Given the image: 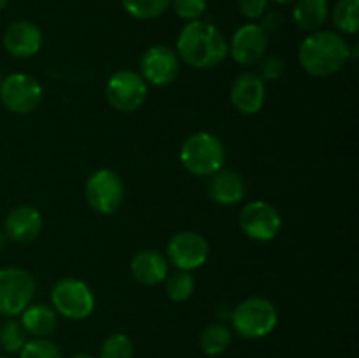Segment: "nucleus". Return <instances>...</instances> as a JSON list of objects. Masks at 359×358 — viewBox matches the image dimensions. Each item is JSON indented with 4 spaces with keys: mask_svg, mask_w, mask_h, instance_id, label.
Masks as SVG:
<instances>
[{
    "mask_svg": "<svg viewBox=\"0 0 359 358\" xmlns=\"http://www.w3.org/2000/svg\"><path fill=\"white\" fill-rule=\"evenodd\" d=\"M4 48L14 58H30L42 48V32L32 21H14L4 32Z\"/></svg>",
    "mask_w": 359,
    "mask_h": 358,
    "instance_id": "15",
    "label": "nucleus"
},
{
    "mask_svg": "<svg viewBox=\"0 0 359 358\" xmlns=\"http://www.w3.org/2000/svg\"><path fill=\"white\" fill-rule=\"evenodd\" d=\"M330 16L328 0H297L293 7V20L300 30L318 32Z\"/></svg>",
    "mask_w": 359,
    "mask_h": 358,
    "instance_id": "20",
    "label": "nucleus"
},
{
    "mask_svg": "<svg viewBox=\"0 0 359 358\" xmlns=\"http://www.w3.org/2000/svg\"><path fill=\"white\" fill-rule=\"evenodd\" d=\"M51 304L58 314L69 319H84L93 312L95 297L91 288L76 277H63L53 286Z\"/></svg>",
    "mask_w": 359,
    "mask_h": 358,
    "instance_id": "7",
    "label": "nucleus"
},
{
    "mask_svg": "<svg viewBox=\"0 0 359 358\" xmlns=\"http://www.w3.org/2000/svg\"><path fill=\"white\" fill-rule=\"evenodd\" d=\"M231 339H233V332L230 326L221 321L210 323L200 333V350L207 357H219L230 347Z\"/></svg>",
    "mask_w": 359,
    "mask_h": 358,
    "instance_id": "21",
    "label": "nucleus"
},
{
    "mask_svg": "<svg viewBox=\"0 0 359 358\" xmlns=\"http://www.w3.org/2000/svg\"><path fill=\"white\" fill-rule=\"evenodd\" d=\"M332 21L342 34L354 35L359 28V0H339L333 6Z\"/></svg>",
    "mask_w": 359,
    "mask_h": 358,
    "instance_id": "22",
    "label": "nucleus"
},
{
    "mask_svg": "<svg viewBox=\"0 0 359 358\" xmlns=\"http://www.w3.org/2000/svg\"><path fill=\"white\" fill-rule=\"evenodd\" d=\"M181 63L177 53L163 44H154L140 58V76L153 86H168L177 77Z\"/></svg>",
    "mask_w": 359,
    "mask_h": 358,
    "instance_id": "12",
    "label": "nucleus"
},
{
    "mask_svg": "<svg viewBox=\"0 0 359 358\" xmlns=\"http://www.w3.org/2000/svg\"><path fill=\"white\" fill-rule=\"evenodd\" d=\"M25 332L32 337H48L55 332L58 325V316L53 307L46 304H30L20 319Z\"/></svg>",
    "mask_w": 359,
    "mask_h": 358,
    "instance_id": "19",
    "label": "nucleus"
},
{
    "mask_svg": "<svg viewBox=\"0 0 359 358\" xmlns=\"http://www.w3.org/2000/svg\"><path fill=\"white\" fill-rule=\"evenodd\" d=\"M84 195L86 202L95 213L114 214L121 207L125 199V185L118 172L111 168H98L88 178L84 186Z\"/></svg>",
    "mask_w": 359,
    "mask_h": 358,
    "instance_id": "6",
    "label": "nucleus"
},
{
    "mask_svg": "<svg viewBox=\"0 0 359 358\" xmlns=\"http://www.w3.org/2000/svg\"><path fill=\"white\" fill-rule=\"evenodd\" d=\"M135 346L126 333H112L102 343L100 358H133Z\"/></svg>",
    "mask_w": 359,
    "mask_h": 358,
    "instance_id": "26",
    "label": "nucleus"
},
{
    "mask_svg": "<svg viewBox=\"0 0 359 358\" xmlns=\"http://www.w3.org/2000/svg\"><path fill=\"white\" fill-rule=\"evenodd\" d=\"M175 14L186 21L202 20L207 11V0H170Z\"/></svg>",
    "mask_w": 359,
    "mask_h": 358,
    "instance_id": "28",
    "label": "nucleus"
},
{
    "mask_svg": "<svg viewBox=\"0 0 359 358\" xmlns=\"http://www.w3.org/2000/svg\"><path fill=\"white\" fill-rule=\"evenodd\" d=\"M35 295V279L21 267L0 269V316L14 318L32 304Z\"/></svg>",
    "mask_w": 359,
    "mask_h": 358,
    "instance_id": "5",
    "label": "nucleus"
},
{
    "mask_svg": "<svg viewBox=\"0 0 359 358\" xmlns=\"http://www.w3.org/2000/svg\"><path fill=\"white\" fill-rule=\"evenodd\" d=\"M207 192H209V197L216 204L235 206L245 195L244 178L237 171H231V168H219L212 175H209Z\"/></svg>",
    "mask_w": 359,
    "mask_h": 358,
    "instance_id": "18",
    "label": "nucleus"
},
{
    "mask_svg": "<svg viewBox=\"0 0 359 358\" xmlns=\"http://www.w3.org/2000/svg\"><path fill=\"white\" fill-rule=\"evenodd\" d=\"M259 72L258 76L263 81H277L284 72V62L279 56H263L259 60Z\"/></svg>",
    "mask_w": 359,
    "mask_h": 358,
    "instance_id": "29",
    "label": "nucleus"
},
{
    "mask_svg": "<svg viewBox=\"0 0 359 358\" xmlns=\"http://www.w3.org/2000/svg\"><path fill=\"white\" fill-rule=\"evenodd\" d=\"M121 6L135 20H154L170 7V0H121Z\"/></svg>",
    "mask_w": 359,
    "mask_h": 358,
    "instance_id": "24",
    "label": "nucleus"
},
{
    "mask_svg": "<svg viewBox=\"0 0 359 358\" xmlns=\"http://www.w3.org/2000/svg\"><path fill=\"white\" fill-rule=\"evenodd\" d=\"M266 98L265 81L256 72H244L233 81L230 102L241 114L251 116L263 109Z\"/></svg>",
    "mask_w": 359,
    "mask_h": 358,
    "instance_id": "14",
    "label": "nucleus"
},
{
    "mask_svg": "<svg viewBox=\"0 0 359 358\" xmlns=\"http://www.w3.org/2000/svg\"><path fill=\"white\" fill-rule=\"evenodd\" d=\"M349 58L351 48L346 39L332 30L312 32L298 49L300 65L314 77H328L339 72Z\"/></svg>",
    "mask_w": 359,
    "mask_h": 358,
    "instance_id": "2",
    "label": "nucleus"
},
{
    "mask_svg": "<svg viewBox=\"0 0 359 358\" xmlns=\"http://www.w3.org/2000/svg\"><path fill=\"white\" fill-rule=\"evenodd\" d=\"M42 232V214L32 206H18L9 211L4 221V234L9 241L27 244Z\"/></svg>",
    "mask_w": 359,
    "mask_h": 358,
    "instance_id": "16",
    "label": "nucleus"
},
{
    "mask_svg": "<svg viewBox=\"0 0 359 358\" xmlns=\"http://www.w3.org/2000/svg\"><path fill=\"white\" fill-rule=\"evenodd\" d=\"M269 0H238V11L248 20L256 21L266 13Z\"/></svg>",
    "mask_w": 359,
    "mask_h": 358,
    "instance_id": "30",
    "label": "nucleus"
},
{
    "mask_svg": "<svg viewBox=\"0 0 359 358\" xmlns=\"http://www.w3.org/2000/svg\"><path fill=\"white\" fill-rule=\"evenodd\" d=\"M0 100L11 112L30 114L41 105L42 86L28 74H9L0 81Z\"/></svg>",
    "mask_w": 359,
    "mask_h": 358,
    "instance_id": "9",
    "label": "nucleus"
},
{
    "mask_svg": "<svg viewBox=\"0 0 359 358\" xmlns=\"http://www.w3.org/2000/svg\"><path fill=\"white\" fill-rule=\"evenodd\" d=\"M105 97L116 111L133 112L146 104L147 83L135 70H118L105 84Z\"/></svg>",
    "mask_w": 359,
    "mask_h": 358,
    "instance_id": "8",
    "label": "nucleus"
},
{
    "mask_svg": "<svg viewBox=\"0 0 359 358\" xmlns=\"http://www.w3.org/2000/svg\"><path fill=\"white\" fill-rule=\"evenodd\" d=\"M133 279L146 286H156L168 276V260L158 249H140L130 262Z\"/></svg>",
    "mask_w": 359,
    "mask_h": 358,
    "instance_id": "17",
    "label": "nucleus"
},
{
    "mask_svg": "<svg viewBox=\"0 0 359 358\" xmlns=\"http://www.w3.org/2000/svg\"><path fill=\"white\" fill-rule=\"evenodd\" d=\"M6 244H7V237H6V234H4V232L0 230V253L4 251V248H6Z\"/></svg>",
    "mask_w": 359,
    "mask_h": 358,
    "instance_id": "32",
    "label": "nucleus"
},
{
    "mask_svg": "<svg viewBox=\"0 0 359 358\" xmlns=\"http://www.w3.org/2000/svg\"><path fill=\"white\" fill-rule=\"evenodd\" d=\"M259 20H262V23H258V25L263 28V30H265L266 35H269L270 32L279 30L280 25H283V18H280L279 13H265L262 18H259Z\"/></svg>",
    "mask_w": 359,
    "mask_h": 358,
    "instance_id": "31",
    "label": "nucleus"
},
{
    "mask_svg": "<svg viewBox=\"0 0 359 358\" xmlns=\"http://www.w3.org/2000/svg\"><path fill=\"white\" fill-rule=\"evenodd\" d=\"M165 256H167L168 263H172L177 270L191 272V270L202 267L209 258V242L198 232H177L168 241Z\"/></svg>",
    "mask_w": 359,
    "mask_h": 358,
    "instance_id": "11",
    "label": "nucleus"
},
{
    "mask_svg": "<svg viewBox=\"0 0 359 358\" xmlns=\"http://www.w3.org/2000/svg\"><path fill=\"white\" fill-rule=\"evenodd\" d=\"M231 326L244 339H262L269 336L279 321V312L265 297L244 298L230 314Z\"/></svg>",
    "mask_w": 359,
    "mask_h": 358,
    "instance_id": "4",
    "label": "nucleus"
},
{
    "mask_svg": "<svg viewBox=\"0 0 359 358\" xmlns=\"http://www.w3.org/2000/svg\"><path fill=\"white\" fill-rule=\"evenodd\" d=\"M70 358H95V357H91V354H88V353H79V354H74V357H70Z\"/></svg>",
    "mask_w": 359,
    "mask_h": 358,
    "instance_id": "34",
    "label": "nucleus"
},
{
    "mask_svg": "<svg viewBox=\"0 0 359 358\" xmlns=\"http://www.w3.org/2000/svg\"><path fill=\"white\" fill-rule=\"evenodd\" d=\"M269 35L258 23H245L238 27L228 42V55L238 65H255L265 56Z\"/></svg>",
    "mask_w": 359,
    "mask_h": 358,
    "instance_id": "13",
    "label": "nucleus"
},
{
    "mask_svg": "<svg viewBox=\"0 0 359 358\" xmlns=\"http://www.w3.org/2000/svg\"><path fill=\"white\" fill-rule=\"evenodd\" d=\"M20 358H63V354L48 337H34L21 347Z\"/></svg>",
    "mask_w": 359,
    "mask_h": 358,
    "instance_id": "27",
    "label": "nucleus"
},
{
    "mask_svg": "<svg viewBox=\"0 0 359 358\" xmlns=\"http://www.w3.org/2000/svg\"><path fill=\"white\" fill-rule=\"evenodd\" d=\"M25 343H27V332L21 323L14 318H7L0 325V347L6 353H20Z\"/></svg>",
    "mask_w": 359,
    "mask_h": 358,
    "instance_id": "25",
    "label": "nucleus"
},
{
    "mask_svg": "<svg viewBox=\"0 0 359 358\" xmlns=\"http://www.w3.org/2000/svg\"><path fill=\"white\" fill-rule=\"evenodd\" d=\"M7 2H9V0H0V11L7 6Z\"/></svg>",
    "mask_w": 359,
    "mask_h": 358,
    "instance_id": "35",
    "label": "nucleus"
},
{
    "mask_svg": "<svg viewBox=\"0 0 359 358\" xmlns=\"http://www.w3.org/2000/svg\"><path fill=\"white\" fill-rule=\"evenodd\" d=\"M175 53L193 69H212L228 56V42L209 21H188L179 34Z\"/></svg>",
    "mask_w": 359,
    "mask_h": 358,
    "instance_id": "1",
    "label": "nucleus"
},
{
    "mask_svg": "<svg viewBox=\"0 0 359 358\" xmlns=\"http://www.w3.org/2000/svg\"><path fill=\"white\" fill-rule=\"evenodd\" d=\"M238 225L249 239L258 242H269L279 235L283 218L279 211L265 200H252L242 207L238 214Z\"/></svg>",
    "mask_w": 359,
    "mask_h": 358,
    "instance_id": "10",
    "label": "nucleus"
},
{
    "mask_svg": "<svg viewBox=\"0 0 359 358\" xmlns=\"http://www.w3.org/2000/svg\"><path fill=\"white\" fill-rule=\"evenodd\" d=\"M0 358H6V357H2V354H0Z\"/></svg>",
    "mask_w": 359,
    "mask_h": 358,
    "instance_id": "36",
    "label": "nucleus"
},
{
    "mask_svg": "<svg viewBox=\"0 0 359 358\" xmlns=\"http://www.w3.org/2000/svg\"><path fill=\"white\" fill-rule=\"evenodd\" d=\"M179 158H181L182 167L193 175L209 178L214 172L223 168L226 151L219 137L209 132H196L182 142Z\"/></svg>",
    "mask_w": 359,
    "mask_h": 358,
    "instance_id": "3",
    "label": "nucleus"
},
{
    "mask_svg": "<svg viewBox=\"0 0 359 358\" xmlns=\"http://www.w3.org/2000/svg\"><path fill=\"white\" fill-rule=\"evenodd\" d=\"M0 81H2V76H0Z\"/></svg>",
    "mask_w": 359,
    "mask_h": 358,
    "instance_id": "37",
    "label": "nucleus"
},
{
    "mask_svg": "<svg viewBox=\"0 0 359 358\" xmlns=\"http://www.w3.org/2000/svg\"><path fill=\"white\" fill-rule=\"evenodd\" d=\"M276 4H280V6H286V4H294L297 0H273Z\"/></svg>",
    "mask_w": 359,
    "mask_h": 358,
    "instance_id": "33",
    "label": "nucleus"
},
{
    "mask_svg": "<svg viewBox=\"0 0 359 358\" xmlns=\"http://www.w3.org/2000/svg\"><path fill=\"white\" fill-rule=\"evenodd\" d=\"M195 291V279L188 270H175L165 277V293L172 302H186Z\"/></svg>",
    "mask_w": 359,
    "mask_h": 358,
    "instance_id": "23",
    "label": "nucleus"
}]
</instances>
